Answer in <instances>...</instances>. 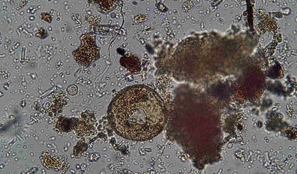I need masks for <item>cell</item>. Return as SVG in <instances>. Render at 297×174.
<instances>
[{
    "instance_id": "cell-2",
    "label": "cell",
    "mask_w": 297,
    "mask_h": 174,
    "mask_svg": "<svg viewBox=\"0 0 297 174\" xmlns=\"http://www.w3.org/2000/svg\"><path fill=\"white\" fill-rule=\"evenodd\" d=\"M81 44L72 52L76 62L80 66L87 68L100 57L99 51L95 42L94 35L91 33L84 34L80 39Z\"/></svg>"
},
{
    "instance_id": "cell-10",
    "label": "cell",
    "mask_w": 297,
    "mask_h": 174,
    "mask_svg": "<svg viewBox=\"0 0 297 174\" xmlns=\"http://www.w3.org/2000/svg\"><path fill=\"white\" fill-rule=\"evenodd\" d=\"M195 4L194 2L193 1H189L185 2L182 6L183 11L186 12H188L193 8Z\"/></svg>"
},
{
    "instance_id": "cell-3",
    "label": "cell",
    "mask_w": 297,
    "mask_h": 174,
    "mask_svg": "<svg viewBox=\"0 0 297 174\" xmlns=\"http://www.w3.org/2000/svg\"><path fill=\"white\" fill-rule=\"evenodd\" d=\"M96 113L89 110L82 112L74 132L77 136H88L94 134L96 131Z\"/></svg>"
},
{
    "instance_id": "cell-9",
    "label": "cell",
    "mask_w": 297,
    "mask_h": 174,
    "mask_svg": "<svg viewBox=\"0 0 297 174\" xmlns=\"http://www.w3.org/2000/svg\"><path fill=\"white\" fill-rule=\"evenodd\" d=\"M281 132L283 136L290 140H294L297 138V129L292 126H285L282 129Z\"/></svg>"
},
{
    "instance_id": "cell-4",
    "label": "cell",
    "mask_w": 297,
    "mask_h": 174,
    "mask_svg": "<svg viewBox=\"0 0 297 174\" xmlns=\"http://www.w3.org/2000/svg\"><path fill=\"white\" fill-rule=\"evenodd\" d=\"M256 14L258 22L257 27L260 34H263L267 32L273 34L276 32L277 23L268 14L262 10L257 11Z\"/></svg>"
},
{
    "instance_id": "cell-8",
    "label": "cell",
    "mask_w": 297,
    "mask_h": 174,
    "mask_svg": "<svg viewBox=\"0 0 297 174\" xmlns=\"http://www.w3.org/2000/svg\"><path fill=\"white\" fill-rule=\"evenodd\" d=\"M88 147V144L86 142L84 138L82 137L79 140L76 145L74 146L73 154L76 158H79L87 150Z\"/></svg>"
},
{
    "instance_id": "cell-1",
    "label": "cell",
    "mask_w": 297,
    "mask_h": 174,
    "mask_svg": "<svg viewBox=\"0 0 297 174\" xmlns=\"http://www.w3.org/2000/svg\"><path fill=\"white\" fill-rule=\"evenodd\" d=\"M165 102L146 85H136L118 92L111 100L107 119L117 135L132 140L152 138L162 130L166 117Z\"/></svg>"
},
{
    "instance_id": "cell-7",
    "label": "cell",
    "mask_w": 297,
    "mask_h": 174,
    "mask_svg": "<svg viewBox=\"0 0 297 174\" xmlns=\"http://www.w3.org/2000/svg\"><path fill=\"white\" fill-rule=\"evenodd\" d=\"M89 3L95 6L96 9L103 13L107 14L113 10L116 7L118 1L88 0Z\"/></svg>"
},
{
    "instance_id": "cell-5",
    "label": "cell",
    "mask_w": 297,
    "mask_h": 174,
    "mask_svg": "<svg viewBox=\"0 0 297 174\" xmlns=\"http://www.w3.org/2000/svg\"><path fill=\"white\" fill-rule=\"evenodd\" d=\"M119 63L121 66L132 73L137 74L141 70V60L136 55L131 53L125 55L120 58Z\"/></svg>"
},
{
    "instance_id": "cell-6",
    "label": "cell",
    "mask_w": 297,
    "mask_h": 174,
    "mask_svg": "<svg viewBox=\"0 0 297 174\" xmlns=\"http://www.w3.org/2000/svg\"><path fill=\"white\" fill-rule=\"evenodd\" d=\"M79 120V118H66L61 117L55 125L56 131L61 134H70L74 131Z\"/></svg>"
}]
</instances>
